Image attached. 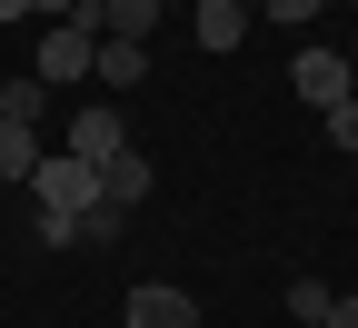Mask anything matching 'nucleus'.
<instances>
[{
    "label": "nucleus",
    "mask_w": 358,
    "mask_h": 328,
    "mask_svg": "<svg viewBox=\"0 0 358 328\" xmlns=\"http://www.w3.org/2000/svg\"><path fill=\"white\" fill-rule=\"evenodd\" d=\"M189 40H199L209 60H229L239 40H249V0H199V10H189Z\"/></svg>",
    "instance_id": "nucleus-5"
},
{
    "label": "nucleus",
    "mask_w": 358,
    "mask_h": 328,
    "mask_svg": "<svg viewBox=\"0 0 358 328\" xmlns=\"http://www.w3.org/2000/svg\"><path fill=\"white\" fill-rule=\"evenodd\" d=\"M120 229H129V209H110V199L80 209V249H120Z\"/></svg>",
    "instance_id": "nucleus-11"
},
{
    "label": "nucleus",
    "mask_w": 358,
    "mask_h": 328,
    "mask_svg": "<svg viewBox=\"0 0 358 328\" xmlns=\"http://www.w3.org/2000/svg\"><path fill=\"white\" fill-rule=\"evenodd\" d=\"M329 328H358V299H329Z\"/></svg>",
    "instance_id": "nucleus-15"
},
{
    "label": "nucleus",
    "mask_w": 358,
    "mask_h": 328,
    "mask_svg": "<svg viewBox=\"0 0 358 328\" xmlns=\"http://www.w3.org/2000/svg\"><path fill=\"white\" fill-rule=\"evenodd\" d=\"M30 209H50V219L100 209V169H90V159H70V150H50V159L30 169Z\"/></svg>",
    "instance_id": "nucleus-1"
},
{
    "label": "nucleus",
    "mask_w": 358,
    "mask_h": 328,
    "mask_svg": "<svg viewBox=\"0 0 358 328\" xmlns=\"http://www.w3.org/2000/svg\"><path fill=\"white\" fill-rule=\"evenodd\" d=\"M100 90H140L150 80V40H100V70H90Z\"/></svg>",
    "instance_id": "nucleus-7"
},
{
    "label": "nucleus",
    "mask_w": 358,
    "mask_h": 328,
    "mask_svg": "<svg viewBox=\"0 0 358 328\" xmlns=\"http://www.w3.org/2000/svg\"><path fill=\"white\" fill-rule=\"evenodd\" d=\"M289 318H308V328H329V289H319V278H289Z\"/></svg>",
    "instance_id": "nucleus-12"
},
{
    "label": "nucleus",
    "mask_w": 358,
    "mask_h": 328,
    "mask_svg": "<svg viewBox=\"0 0 358 328\" xmlns=\"http://www.w3.org/2000/svg\"><path fill=\"white\" fill-rule=\"evenodd\" d=\"M319 120H329V150L358 159V100H338V110H319Z\"/></svg>",
    "instance_id": "nucleus-13"
},
{
    "label": "nucleus",
    "mask_w": 358,
    "mask_h": 328,
    "mask_svg": "<svg viewBox=\"0 0 358 328\" xmlns=\"http://www.w3.org/2000/svg\"><path fill=\"white\" fill-rule=\"evenodd\" d=\"M159 10H199V0H159Z\"/></svg>",
    "instance_id": "nucleus-16"
},
{
    "label": "nucleus",
    "mask_w": 358,
    "mask_h": 328,
    "mask_svg": "<svg viewBox=\"0 0 358 328\" xmlns=\"http://www.w3.org/2000/svg\"><path fill=\"white\" fill-rule=\"evenodd\" d=\"M100 199H110V209H140V199H150V159H140V150L100 159Z\"/></svg>",
    "instance_id": "nucleus-8"
},
{
    "label": "nucleus",
    "mask_w": 358,
    "mask_h": 328,
    "mask_svg": "<svg viewBox=\"0 0 358 328\" xmlns=\"http://www.w3.org/2000/svg\"><path fill=\"white\" fill-rule=\"evenodd\" d=\"M289 90H299L308 110H338V100H358V80H348V60H338V50H299V60H289Z\"/></svg>",
    "instance_id": "nucleus-3"
},
{
    "label": "nucleus",
    "mask_w": 358,
    "mask_h": 328,
    "mask_svg": "<svg viewBox=\"0 0 358 328\" xmlns=\"http://www.w3.org/2000/svg\"><path fill=\"white\" fill-rule=\"evenodd\" d=\"M129 328H199V299H189V289H159V278H140V289H129Z\"/></svg>",
    "instance_id": "nucleus-6"
},
{
    "label": "nucleus",
    "mask_w": 358,
    "mask_h": 328,
    "mask_svg": "<svg viewBox=\"0 0 358 328\" xmlns=\"http://www.w3.org/2000/svg\"><path fill=\"white\" fill-rule=\"evenodd\" d=\"M319 10H329V0H259V20H289V30H299V20H319Z\"/></svg>",
    "instance_id": "nucleus-14"
},
{
    "label": "nucleus",
    "mask_w": 358,
    "mask_h": 328,
    "mask_svg": "<svg viewBox=\"0 0 358 328\" xmlns=\"http://www.w3.org/2000/svg\"><path fill=\"white\" fill-rule=\"evenodd\" d=\"M129 150V120L110 110V100H90L80 120H70V159H90V169H100V159H120Z\"/></svg>",
    "instance_id": "nucleus-4"
},
{
    "label": "nucleus",
    "mask_w": 358,
    "mask_h": 328,
    "mask_svg": "<svg viewBox=\"0 0 358 328\" xmlns=\"http://www.w3.org/2000/svg\"><path fill=\"white\" fill-rule=\"evenodd\" d=\"M40 100H50V80H40V70H30V80H0V120H20V129H30Z\"/></svg>",
    "instance_id": "nucleus-10"
},
{
    "label": "nucleus",
    "mask_w": 358,
    "mask_h": 328,
    "mask_svg": "<svg viewBox=\"0 0 358 328\" xmlns=\"http://www.w3.org/2000/svg\"><path fill=\"white\" fill-rule=\"evenodd\" d=\"M0 199H10V179H0Z\"/></svg>",
    "instance_id": "nucleus-17"
},
{
    "label": "nucleus",
    "mask_w": 358,
    "mask_h": 328,
    "mask_svg": "<svg viewBox=\"0 0 358 328\" xmlns=\"http://www.w3.org/2000/svg\"><path fill=\"white\" fill-rule=\"evenodd\" d=\"M40 159H50V150H40L20 120H0V179H10V190H30V169H40Z\"/></svg>",
    "instance_id": "nucleus-9"
},
{
    "label": "nucleus",
    "mask_w": 358,
    "mask_h": 328,
    "mask_svg": "<svg viewBox=\"0 0 358 328\" xmlns=\"http://www.w3.org/2000/svg\"><path fill=\"white\" fill-rule=\"evenodd\" d=\"M90 70H100V40H90L80 20H50V30H40V80H50V90H80Z\"/></svg>",
    "instance_id": "nucleus-2"
}]
</instances>
